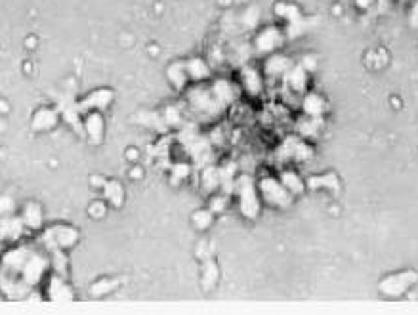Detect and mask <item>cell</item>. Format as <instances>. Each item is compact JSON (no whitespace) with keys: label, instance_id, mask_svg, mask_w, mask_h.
Returning a JSON list of instances; mask_svg holds the SVG:
<instances>
[{"label":"cell","instance_id":"24","mask_svg":"<svg viewBox=\"0 0 418 315\" xmlns=\"http://www.w3.org/2000/svg\"><path fill=\"white\" fill-rule=\"evenodd\" d=\"M102 199L109 204L111 209H122L127 201V189L119 180H105L102 188Z\"/></svg>","mask_w":418,"mask_h":315},{"label":"cell","instance_id":"30","mask_svg":"<svg viewBox=\"0 0 418 315\" xmlns=\"http://www.w3.org/2000/svg\"><path fill=\"white\" fill-rule=\"evenodd\" d=\"M48 256H50V270H52V273L69 279L71 268H69L67 250H61V248H52V250H48Z\"/></svg>","mask_w":418,"mask_h":315},{"label":"cell","instance_id":"41","mask_svg":"<svg viewBox=\"0 0 418 315\" xmlns=\"http://www.w3.org/2000/svg\"><path fill=\"white\" fill-rule=\"evenodd\" d=\"M15 214V201L10 195L0 197V216Z\"/></svg>","mask_w":418,"mask_h":315},{"label":"cell","instance_id":"9","mask_svg":"<svg viewBox=\"0 0 418 315\" xmlns=\"http://www.w3.org/2000/svg\"><path fill=\"white\" fill-rule=\"evenodd\" d=\"M209 88L212 92V96L216 99L218 104L222 105L224 109L232 107L241 96V86L239 83H235L227 76H218V79H210L209 81Z\"/></svg>","mask_w":418,"mask_h":315},{"label":"cell","instance_id":"3","mask_svg":"<svg viewBox=\"0 0 418 315\" xmlns=\"http://www.w3.org/2000/svg\"><path fill=\"white\" fill-rule=\"evenodd\" d=\"M186 99L187 105L193 109L195 113H199L202 117H209V119H214V117H220L222 111H225L222 105L218 104L212 92H210L209 84H193L191 88L186 90Z\"/></svg>","mask_w":418,"mask_h":315},{"label":"cell","instance_id":"45","mask_svg":"<svg viewBox=\"0 0 418 315\" xmlns=\"http://www.w3.org/2000/svg\"><path fill=\"white\" fill-rule=\"evenodd\" d=\"M105 180H107V178H104V176H92V178H90V184H92V188L102 189L104 188Z\"/></svg>","mask_w":418,"mask_h":315},{"label":"cell","instance_id":"22","mask_svg":"<svg viewBox=\"0 0 418 315\" xmlns=\"http://www.w3.org/2000/svg\"><path fill=\"white\" fill-rule=\"evenodd\" d=\"M186 69L189 81L193 84L209 83L212 79V65H210L209 60H204L201 56H193V58L186 60Z\"/></svg>","mask_w":418,"mask_h":315},{"label":"cell","instance_id":"1","mask_svg":"<svg viewBox=\"0 0 418 315\" xmlns=\"http://www.w3.org/2000/svg\"><path fill=\"white\" fill-rule=\"evenodd\" d=\"M235 199L239 207L241 216L247 220H256L262 212V199L258 193V186L250 174H239L237 184H235Z\"/></svg>","mask_w":418,"mask_h":315},{"label":"cell","instance_id":"16","mask_svg":"<svg viewBox=\"0 0 418 315\" xmlns=\"http://www.w3.org/2000/svg\"><path fill=\"white\" fill-rule=\"evenodd\" d=\"M83 130L90 145H102L105 140V117L102 111H88L83 115Z\"/></svg>","mask_w":418,"mask_h":315},{"label":"cell","instance_id":"15","mask_svg":"<svg viewBox=\"0 0 418 315\" xmlns=\"http://www.w3.org/2000/svg\"><path fill=\"white\" fill-rule=\"evenodd\" d=\"M45 298L50 302H71L75 300L73 286L69 285V279L50 273L45 279Z\"/></svg>","mask_w":418,"mask_h":315},{"label":"cell","instance_id":"44","mask_svg":"<svg viewBox=\"0 0 418 315\" xmlns=\"http://www.w3.org/2000/svg\"><path fill=\"white\" fill-rule=\"evenodd\" d=\"M353 2H355V6H357L359 10L367 12V10H371V8L374 6V2H376V0H353Z\"/></svg>","mask_w":418,"mask_h":315},{"label":"cell","instance_id":"28","mask_svg":"<svg viewBox=\"0 0 418 315\" xmlns=\"http://www.w3.org/2000/svg\"><path fill=\"white\" fill-rule=\"evenodd\" d=\"M120 285H122V281L119 277H99L90 285V296L92 298H104V296L117 293Z\"/></svg>","mask_w":418,"mask_h":315},{"label":"cell","instance_id":"27","mask_svg":"<svg viewBox=\"0 0 418 315\" xmlns=\"http://www.w3.org/2000/svg\"><path fill=\"white\" fill-rule=\"evenodd\" d=\"M307 189H312V191H338L340 189V180H338V176L335 172H325V174H315L312 178H307L306 180Z\"/></svg>","mask_w":418,"mask_h":315},{"label":"cell","instance_id":"35","mask_svg":"<svg viewBox=\"0 0 418 315\" xmlns=\"http://www.w3.org/2000/svg\"><path fill=\"white\" fill-rule=\"evenodd\" d=\"M161 115H163L166 127L170 128V130H179V128L186 124L184 113H182V109H179L178 105H166V107L161 109Z\"/></svg>","mask_w":418,"mask_h":315},{"label":"cell","instance_id":"36","mask_svg":"<svg viewBox=\"0 0 418 315\" xmlns=\"http://www.w3.org/2000/svg\"><path fill=\"white\" fill-rule=\"evenodd\" d=\"M214 214H212V210L207 207V209H199L195 210L193 214H191V224L197 232H209L212 224H214Z\"/></svg>","mask_w":418,"mask_h":315},{"label":"cell","instance_id":"23","mask_svg":"<svg viewBox=\"0 0 418 315\" xmlns=\"http://www.w3.org/2000/svg\"><path fill=\"white\" fill-rule=\"evenodd\" d=\"M134 120L138 124H142V127L150 128L153 132H157V134H166V132H170V128L166 127L165 119H163V115L161 111H153V109H140V111L134 115Z\"/></svg>","mask_w":418,"mask_h":315},{"label":"cell","instance_id":"18","mask_svg":"<svg viewBox=\"0 0 418 315\" xmlns=\"http://www.w3.org/2000/svg\"><path fill=\"white\" fill-rule=\"evenodd\" d=\"M25 225L19 214L0 216V243H17L25 235Z\"/></svg>","mask_w":418,"mask_h":315},{"label":"cell","instance_id":"20","mask_svg":"<svg viewBox=\"0 0 418 315\" xmlns=\"http://www.w3.org/2000/svg\"><path fill=\"white\" fill-rule=\"evenodd\" d=\"M19 216H22V222L27 232H42L45 229V209L37 201H27L23 204Z\"/></svg>","mask_w":418,"mask_h":315},{"label":"cell","instance_id":"8","mask_svg":"<svg viewBox=\"0 0 418 315\" xmlns=\"http://www.w3.org/2000/svg\"><path fill=\"white\" fill-rule=\"evenodd\" d=\"M61 124V113L58 109V105H42L35 109V113L31 115L29 127L35 134H46L52 132Z\"/></svg>","mask_w":418,"mask_h":315},{"label":"cell","instance_id":"19","mask_svg":"<svg viewBox=\"0 0 418 315\" xmlns=\"http://www.w3.org/2000/svg\"><path fill=\"white\" fill-rule=\"evenodd\" d=\"M310 76L312 75H310L300 63H294V65L289 69V73L283 76V83L292 94H296V96H304V94L310 90Z\"/></svg>","mask_w":418,"mask_h":315},{"label":"cell","instance_id":"13","mask_svg":"<svg viewBox=\"0 0 418 315\" xmlns=\"http://www.w3.org/2000/svg\"><path fill=\"white\" fill-rule=\"evenodd\" d=\"M239 86L241 90L252 96V98H258L264 94V88H266V76L262 73L260 69L252 65V63H247L239 67Z\"/></svg>","mask_w":418,"mask_h":315},{"label":"cell","instance_id":"12","mask_svg":"<svg viewBox=\"0 0 418 315\" xmlns=\"http://www.w3.org/2000/svg\"><path fill=\"white\" fill-rule=\"evenodd\" d=\"M33 248L25 247V245H17V247L8 248L4 255L0 256V271L8 273V275H17L25 268V264L29 260Z\"/></svg>","mask_w":418,"mask_h":315},{"label":"cell","instance_id":"32","mask_svg":"<svg viewBox=\"0 0 418 315\" xmlns=\"http://www.w3.org/2000/svg\"><path fill=\"white\" fill-rule=\"evenodd\" d=\"M321 130L323 119H315V117H307V115H304V117L298 120V124H296V132H298L300 138H304V140L317 138V136L321 134Z\"/></svg>","mask_w":418,"mask_h":315},{"label":"cell","instance_id":"33","mask_svg":"<svg viewBox=\"0 0 418 315\" xmlns=\"http://www.w3.org/2000/svg\"><path fill=\"white\" fill-rule=\"evenodd\" d=\"M218 279H220V268L218 264L214 262V258H204L202 260V268H201V283L207 291H212L214 286L218 285Z\"/></svg>","mask_w":418,"mask_h":315},{"label":"cell","instance_id":"21","mask_svg":"<svg viewBox=\"0 0 418 315\" xmlns=\"http://www.w3.org/2000/svg\"><path fill=\"white\" fill-rule=\"evenodd\" d=\"M329 102L327 98L319 94V92H312L307 90L304 96H302V111L307 117H315V119H323L327 113H329Z\"/></svg>","mask_w":418,"mask_h":315},{"label":"cell","instance_id":"42","mask_svg":"<svg viewBox=\"0 0 418 315\" xmlns=\"http://www.w3.org/2000/svg\"><path fill=\"white\" fill-rule=\"evenodd\" d=\"M300 65L306 69L310 75H312V73H315V71H317V67H319V63H317V58H315V56H312V54L304 56V58L300 60Z\"/></svg>","mask_w":418,"mask_h":315},{"label":"cell","instance_id":"17","mask_svg":"<svg viewBox=\"0 0 418 315\" xmlns=\"http://www.w3.org/2000/svg\"><path fill=\"white\" fill-rule=\"evenodd\" d=\"M294 65V61L287 56V54L275 52L266 56L264 65H262V73L269 81H283V76L289 73V69Z\"/></svg>","mask_w":418,"mask_h":315},{"label":"cell","instance_id":"14","mask_svg":"<svg viewBox=\"0 0 418 315\" xmlns=\"http://www.w3.org/2000/svg\"><path fill=\"white\" fill-rule=\"evenodd\" d=\"M115 102V90L113 88H107V86H102V88H96V90H90L88 94H84V98L79 99V107L81 111L88 113V111H107L109 107Z\"/></svg>","mask_w":418,"mask_h":315},{"label":"cell","instance_id":"46","mask_svg":"<svg viewBox=\"0 0 418 315\" xmlns=\"http://www.w3.org/2000/svg\"><path fill=\"white\" fill-rule=\"evenodd\" d=\"M0 153H2V150H0Z\"/></svg>","mask_w":418,"mask_h":315},{"label":"cell","instance_id":"7","mask_svg":"<svg viewBox=\"0 0 418 315\" xmlns=\"http://www.w3.org/2000/svg\"><path fill=\"white\" fill-rule=\"evenodd\" d=\"M48 271H52L50 270V256H48V252H40V250L33 248V252H31L29 260H27L25 268L19 273V277L29 286H38L45 283V279L48 277Z\"/></svg>","mask_w":418,"mask_h":315},{"label":"cell","instance_id":"6","mask_svg":"<svg viewBox=\"0 0 418 315\" xmlns=\"http://www.w3.org/2000/svg\"><path fill=\"white\" fill-rule=\"evenodd\" d=\"M287 35L281 27L277 25H266L256 31L252 38V50L258 56H269V54L279 52L283 48Z\"/></svg>","mask_w":418,"mask_h":315},{"label":"cell","instance_id":"5","mask_svg":"<svg viewBox=\"0 0 418 315\" xmlns=\"http://www.w3.org/2000/svg\"><path fill=\"white\" fill-rule=\"evenodd\" d=\"M418 283V273L412 270H403V271H396V273H389L386 277L382 279L378 283V291H380L382 296L386 298H401L405 294L411 291L412 286Z\"/></svg>","mask_w":418,"mask_h":315},{"label":"cell","instance_id":"40","mask_svg":"<svg viewBox=\"0 0 418 315\" xmlns=\"http://www.w3.org/2000/svg\"><path fill=\"white\" fill-rule=\"evenodd\" d=\"M107 209H109V204L105 203L104 199H96V201L90 203L88 216L94 218V220H102V218L107 216Z\"/></svg>","mask_w":418,"mask_h":315},{"label":"cell","instance_id":"38","mask_svg":"<svg viewBox=\"0 0 418 315\" xmlns=\"http://www.w3.org/2000/svg\"><path fill=\"white\" fill-rule=\"evenodd\" d=\"M230 201H232V197L225 195L222 191H216V193H212L210 195L209 201V209L212 210V214L214 216H220V214H224L227 207H230Z\"/></svg>","mask_w":418,"mask_h":315},{"label":"cell","instance_id":"10","mask_svg":"<svg viewBox=\"0 0 418 315\" xmlns=\"http://www.w3.org/2000/svg\"><path fill=\"white\" fill-rule=\"evenodd\" d=\"M58 109L61 113V122H65L73 132H77L79 136H84L83 130V111L79 107V99L69 96V94H63L60 99H58Z\"/></svg>","mask_w":418,"mask_h":315},{"label":"cell","instance_id":"26","mask_svg":"<svg viewBox=\"0 0 418 315\" xmlns=\"http://www.w3.org/2000/svg\"><path fill=\"white\" fill-rule=\"evenodd\" d=\"M279 180H281V184L284 186V189L291 193L292 197H300L306 193V180L300 176L296 170H292V168H283L281 172H279V176H277Z\"/></svg>","mask_w":418,"mask_h":315},{"label":"cell","instance_id":"43","mask_svg":"<svg viewBox=\"0 0 418 315\" xmlns=\"http://www.w3.org/2000/svg\"><path fill=\"white\" fill-rule=\"evenodd\" d=\"M409 23H411V27L418 29V0L412 2L411 10H409Z\"/></svg>","mask_w":418,"mask_h":315},{"label":"cell","instance_id":"37","mask_svg":"<svg viewBox=\"0 0 418 315\" xmlns=\"http://www.w3.org/2000/svg\"><path fill=\"white\" fill-rule=\"evenodd\" d=\"M191 165L189 163H184V161H178L170 166L168 170V178H170L172 186H179L182 181H186L189 176H191Z\"/></svg>","mask_w":418,"mask_h":315},{"label":"cell","instance_id":"34","mask_svg":"<svg viewBox=\"0 0 418 315\" xmlns=\"http://www.w3.org/2000/svg\"><path fill=\"white\" fill-rule=\"evenodd\" d=\"M273 12H275L277 17H281L287 25H289V23L298 22V19L304 17L300 6H296L294 2H284V0L283 2H277L275 6H273Z\"/></svg>","mask_w":418,"mask_h":315},{"label":"cell","instance_id":"11","mask_svg":"<svg viewBox=\"0 0 418 315\" xmlns=\"http://www.w3.org/2000/svg\"><path fill=\"white\" fill-rule=\"evenodd\" d=\"M279 155H283V159H289V161L306 163L314 157V147H312V143L304 138H300V136H289L281 143Z\"/></svg>","mask_w":418,"mask_h":315},{"label":"cell","instance_id":"31","mask_svg":"<svg viewBox=\"0 0 418 315\" xmlns=\"http://www.w3.org/2000/svg\"><path fill=\"white\" fill-rule=\"evenodd\" d=\"M260 17H262L260 6L250 4V6L245 8V10L239 14V17H237V25H239L241 31H258Z\"/></svg>","mask_w":418,"mask_h":315},{"label":"cell","instance_id":"4","mask_svg":"<svg viewBox=\"0 0 418 315\" xmlns=\"http://www.w3.org/2000/svg\"><path fill=\"white\" fill-rule=\"evenodd\" d=\"M258 193H260L262 203L268 204L271 209H289L294 201V197L284 189L281 180L277 176H262L260 180H256Z\"/></svg>","mask_w":418,"mask_h":315},{"label":"cell","instance_id":"39","mask_svg":"<svg viewBox=\"0 0 418 315\" xmlns=\"http://www.w3.org/2000/svg\"><path fill=\"white\" fill-rule=\"evenodd\" d=\"M310 25H312V22L307 19L306 15L302 17V19H298V22L294 23H289L287 27H284V35H287V38H300L306 35L307 31H310Z\"/></svg>","mask_w":418,"mask_h":315},{"label":"cell","instance_id":"25","mask_svg":"<svg viewBox=\"0 0 418 315\" xmlns=\"http://www.w3.org/2000/svg\"><path fill=\"white\" fill-rule=\"evenodd\" d=\"M166 79L176 92H186L189 88V75H187L186 61H172L166 67Z\"/></svg>","mask_w":418,"mask_h":315},{"label":"cell","instance_id":"2","mask_svg":"<svg viewBox=\"0 0 418 315\" xmlns=\"http://www.w3.org/2000/svg\"><path fill=\"white\" fill-rule=\"evenodd\" d=\"M81 239V233L77 229L75 225L71 224H52L48 225L46 229H42L40 235V243L45 250H52V248H61V250H71L73 247H77V243Z\"/></svg>","mask_w":418,"mask_h":315},{"label":"cell","instance_id":"29","mask_svg":"<svg viewBox=\"0 0 418 315\" xmlns=\"http://www.w3.org/2000/svg\"><path fill=\"white\" fill-rule=\"evenodd\" d=\"M201 188L204 193H216L220 191V166H214L212 163L201 168Z\"/></svg>","mask_w":418,"mask_h":315}]
</instances>
